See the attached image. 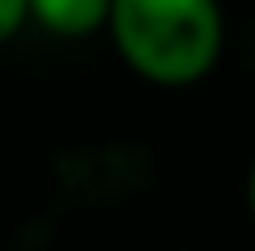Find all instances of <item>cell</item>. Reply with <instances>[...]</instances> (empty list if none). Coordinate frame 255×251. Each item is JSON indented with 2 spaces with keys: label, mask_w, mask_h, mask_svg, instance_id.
<instances>
[{
  "label": "cell",
  "mask_w": 255,
  "mask_h": 251,
  "mask_svg": "<svg viewBox=\"0 0 255 251\" xmlns=\"http://www.w3.org/2000/svg\"><path fill=\"white\" fill-rule=\"evenodd\" d=\"M247 209H251V218H255V163H251V172H247Z\"/></svg>",
  "instance_id": "obj_4"
},
{
  "label": "cell",
  "mask_w": 255,
  "mask_h": 251,
  "mask_svg": "<svg viewBox=\"0 0 255 251\" xmlns=\"http://www.w3.org/2000/svg\"><path fill=\"white\" fill-rule=\"evenodd\" d=\"M105 29L118 59L155 88L209 80L226 50L222 0H113Z\"/></svg>",
  "instance_id": "obj_1"
},
{
  "label": "cell",
  "mask_w": 255,
  "mask_h": 251,
  "mask_svg": "<svg viewBox=\"0 0 255 251\" xmlns=\"http://www.w3.org/2000/svg\"><path fill=\"white\" fill-rule=\"evenodd\" d=\"M113 0H25L29 21L55 38H92L105 29Z\"/></svg>",
  "instance_id": "obj_2"
},
{
  "label": "cell",
  "mask_w": 255,
  "mask_h": 251,
  "mask_svg": "<svg viewBox=\"0 0 255 251\" xmlns=\"http://www.w3.org/2000/svg\"><path fill=\"white\" fill-rule=\"evenodd\" d=\"M29 21V8L25 0H0V46L4 42H13L21 34V25Z\"/></svg>",
  "instance_id": "obj_3"
}]
</instances>
